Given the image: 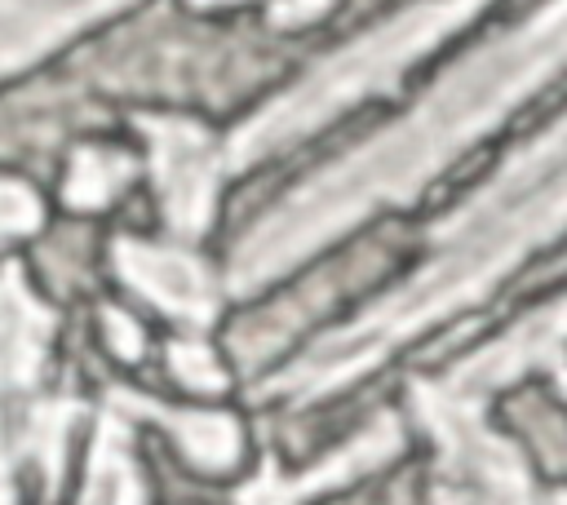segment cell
<instances>
[{"label": "cell", "instance_id": "1", "mask_svg": "<svg viewBox=\"0 0 567 505\" xmlns=\"http://www.w3.org/2000/svg\"><path fill=\"white\" fill-rule=\"evenodd\" d=\"M567 62V0H549L518 31L492 40L452 66L399 124L368 137L346 159L315 173L301 190L275 204L235 248L230 292L248 297L292 270L301 257L350 230L381 204L412 199L456 151L492 128L514 102Z\"/></svg>", "mask_w": 567, "mask_h": 505}, {"label": "cell", "instance_id": "2", "mask_svg": "<svg viewBox=\"0 0 567 505\" xmlns=\"http://www.w3.org/2000/svg\"><path fill=\"white\" fill-rule=\"evenodd\" d=\"M567 226V115L536 142L514 151L501 173L478 186L434 235L425 266L385 301L368 306L341 332L319 337L292 368L270 377L261 394L315 403L377 368L394 346L412 341L434 319L487 297L532 248Z\"/></svg>", "mask_w": 567, "mask_h": 505}, {"label": "cell", "instance_id": "3", "mask_svg": "<svg viewBox=\"0 0 567 505\" xmlns=\"http://www.w3.org/2000/svg\"><path fill=\"white\" fill-rule=\"evenodd\" d=\"M487 0H421V4H412L403 13H394L390 22H381L377 31L350 40L341 53L323 58L284 97H275L270 106H261L248 124H239L221 142L226 173H239V168L275 155L279 146L315 133L323 120H332L350 102L390 89L412 58H421L434 40H443L447 31H456Z\"/></svg>", "mask_w": 567, "mask_h": 505}, {"label": "cell", "instance_id": "4", "mask_svg": "<svg viewBox=\"0 0 567 505\" xmlns=\"http://www.w3.org/2000/svg\"><path fill=\"white\" fill-rule=\"evenodd\" d=\"M137 128L151 142L155 195H159L168 230L182 239H199L213 221L217 186L226 177L221 146L199 124L177 120V115H137Z\"/></svg>", "mask_w": 567, "mask_h": 505}, {"label": "cell", "instance_id": "5", "mask_svg": "<svg viewBox=\"0 0 567 505\" xmlns=\"http://www.w3.org/2000/svg\"><path fill=\"white\" fill-rule=\"evenodd\" d=\"M115 270L120 279L142 292L155 310H164L168 319L186 323V328H204L217 310V292L208 284V270L186 252V248H164V244H146V239H115Z\"/></svg>", "mask_w": 567, "mask_h": 505}, {"label": "cell", "instance_id": "6", "mask_svg": "<svg viewBox=\"0 0 567 505\" xmlns=\"http://www.w3.org/2000/svg\"><path fill=\"white\" fill-rule=\"evenodd\" d=\"M111 408L124 412L128 421L142 416V421H155L164 425L177 447L186 452L190 465L208 470V474H221L239 461L244 452V439H239V421L230 412H208V408H168V403H155L137 390H111Z\"/></svg>", "mask_w": 567, "mask_h": 505}, {"label": "cell", "instance_id": "7", "mask_svg": "<svg viewBox=\"0 0 567 505\" xmlns=\"http://www.w3.org/2000/svg\"><path fill=\"white\" fill-rule=\"evenodd\" d=\"M128 0H0V75L35 62L84 22Z\"/></svg>", "mask_w": 567, "mask_h": 505}, {"label": "cell", "instance_id": "8", "mask_svg": "<svg viewBox=\"0 0 567 505\" xmlns=\"http://www.w3.org/2000/svg\"><path fill=\"white\" fill-rule=\"evenodd\" d=\"M84 505H146L133 447H128V416L106 412L97 421L93 447H89V474H84Z\"/></svg>", "mask_w": 567, "mask_h": 505}, {"label": "cell", "instance_id": "9", "mask_svg": "<svg viewBox=\"0 0 567 505\" xmlns=\"http://www.w3.org/2000/svg\"><path fill=\"white\" fill-rule=\"evenodd\" d=\"M133 177V159L120 155V151H106V146H89V151H75L71 159V173H66V186H62V199L80 213H93V208H106L120 186H128Z\"/></svg>", "mask_w": 567, "mask_h": 505}, {"label": "cell", "instance_id": "10", "mask_svg": "<svg viewBox=\"0 0 567 505\" xmlns=\"http://www.w3.org/2000/svg\"><path fill=\"white\" fill-rule=\"evenodd\" d=\"M168 368L173 377L195 390V394H221L226 390V372L217 363V354L199 341V337H182V341H168Z\"/></svg>", "mask_w": 567, "mask_h": 505}, {"label": "cell", "instance_id": "11", "mask_svg": "<svg viewBox=\"0 0 567 505\" xmlns=\"http://www.w3.org/2000/svg\"><path fill=\"white\" fill-rule=\"evenodd\" d=\"M102 332H106V346H111L115 359H124V363H137V359H142L146 337H142V328H137L124 310L106 306V310H102Z\"/></svg>", "mask_w": 567, "mask_h": 505}, {"label": "cell", "instance_id": "12", "mask_svg": "<svg viewBox=\"0 0 567 505\" xmlns=\"http://www.w3.org/2000/svg\"><path fill=\"white\" fill-rule=\"evenodd\" d=\"M323 9H332V0H279V4L270 9V18H275L279 27H297V22H315Z\"/></svg>", "mask_w": 567, "mask_h": 505}, {"label": "cell", "instance_id": "13", "mask_svg": "<svg viewBox=\"0 0 567 505\" xmlns=\"http://www.w3.org/2000/svg\"><path fill=\"white\" fill-rule=\"evenodd\" d=\"M18 439L4 434V421H0V505H18V492H13V461H18Z\"/></svg>", "mask_w": 567, "mask_h": 505}, {"label": "cell", "instance_id": "14", "mask_svg": "<svg viewBox=\"0 0 567 505\" xmlns=\"http://www.w3.org/2000/svg\"><path fill=\"white\" fill-rule=\"evenodd\" d=\"M549 505H567V492H554V501Z\"/></svg>", "mask_w": 567, "mask_h": 505}, {"label": "cell", "instance_id": "15", "mask_svg": "<svg viewBox=\"0 0 567 505\" xmlns=\"http://www.w3.org/2000/svg\"><path fill=\"white\" fill-rule=\"evenodd\" d=\"M195 4H217V0H195Z\"/></svg>", "mask_w": 567, "mask_h": 505}]
</instances>
